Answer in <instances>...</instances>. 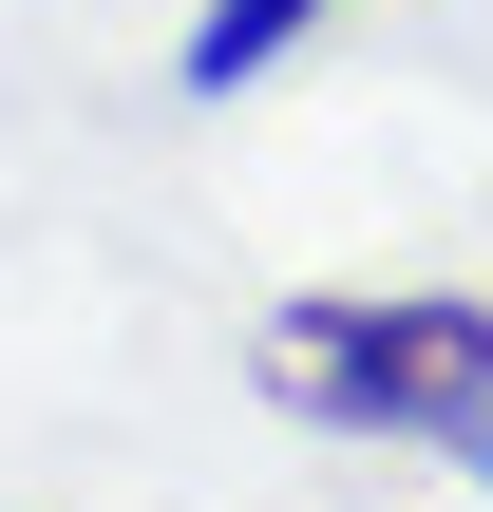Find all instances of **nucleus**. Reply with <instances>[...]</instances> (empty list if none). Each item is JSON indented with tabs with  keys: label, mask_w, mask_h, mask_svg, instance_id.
Masks as SVG:
<instances>
[{
	"label": "nucleus",
	"mask_w": 493,
	"mask_h": 512,
	"mask_svg": "<svg viewBox=\"0 0 493 512\" xmlns=\"http://www.w3.org/2000/svg\"><path fill=\"white\" fill-rule=\"evenodd\" d=\"M266 399L323 437H456L493 399V304L418 285V304H285L266 323Z\"/></svg>",
	"instance_id": "f257e3e1"
},
{
	"label": "nucleus",
	"mask_w": 493,
	"mask_h": 512,
	"mask_svg": "<svg viewBox=\"0 0 493 512\" xmlns=\"http://www.w3.org/2000/svg\"><path fill=\"white\" fill-rule=\"evenodd\" d=\"M456 456H475V494H493V399H475V418H456Z\"/></svg>",
	"instance_id": "7ed1b4c3"
},
{
	"label": "nucleus",
	"mask_w": 493,
	"mask_h": 512,
	"mask_svg": "<svg viewBox=\"0 0 493 512\" xmlns=\"http://www.w3.org/2000/svg\"><path fill=\"white\" fill-rule=\"evenodd\" d=\"M304 19H342V0H209V19H190V95L285 76V38H304Z\"/></svg>",
	"instance_id": "f03ea898"
}]
</instances>
